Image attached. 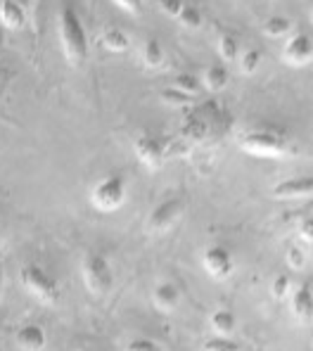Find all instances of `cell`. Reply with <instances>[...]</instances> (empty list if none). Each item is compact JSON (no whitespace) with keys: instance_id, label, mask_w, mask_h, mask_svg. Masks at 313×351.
Masks as SVG:
<instances>
[{"instance_id":"cell-1","label":"cell","mask_w":313,"mask_h":351,"mask_svg":"<svg viewBox=\"0 0 313 351\" xmlns=\"http://www.w3.org/2000/svg\"><path fill=\"white\" fill-rule=\"evenodd\" d=\"M58 27H60V45H62L66 62L71 66H81L88 60V50H90L88 31H86L79 12H76V8L71 3L62 5L58 17Z\"/></svg>"},{"instance_id":"cell-2","label":"cell","mask_w":313,"mask_h":351,"mask_svg":"<svg viewBox=\"0 0 313 351\" xmlns=\"http://www.w3.org/2000/svg\"><path fill=\"white\" fill-rule=\"evenodd\" d=\"M238 147L249 157L259 159H285L295 154V145L282 131L275 128H254L238 138Z\"/></svg>"},{"instance_id":"cell-3","label":"cell","mask_w":313,"mask_h":351,"mask_svg":"<svg viewBox=\"0 0 313 351\" xmlns=\"http://www.w3.org/2000/svg\"><path fill=\"white\" fill-rule=\"evenodd\" d=\"M126 202V178L121 173H110L100 178L90 190V204L102 214L119 211Z\"/></svg>"},{"instance_id":"cell-4","label":"cell","mask_w":313,"mask_h":351,"mask_svg":"<svg viewBox=\"0 0 313 351\" xmlns=\"http://www.w3.org/2000/svg\"><path fill=\"white\" fill-rule=\"evenodd\" d=\"M19 280H22L24 290L38 302L55 304L60 299V282L58 278H53V273H48L43 266H36V263H27L19 271Z\"/></svg>"},{"instance_id":"cell-5","label":"cell","mask_w":313,"mask_h":351,"mask_svg":"<svg viewBox=\"0 0 313 351\" xmlns=\"http://www.w3.org/2000/svg\"><path fill=\"white\" fill-rule=\"evenodd\" d=\"M84 280L88 285V290L93 294H105L110 292V287L114 285V271H112L110 261L100 252H90L84 259Z\"/></svg>"},{"instance_id":"cell-6","label":"cell","mask_w":313,"mask_h":351,"mask_svg":"<svg viewBox=\"0 0 313 351\" xmlns=\"http://www.w3.org/2000/svg\"><path fill=\"white\" fill-rule=\"evenodd\" d=\"M280 58L287 66H295V69L309 66L313 62V38L309 34H304V31L290 34L280 50Z\"/></svg>"},{"instance_id":"cell-7","label":"cell","mask_w":313,"mask_h":351,"mask_svg":"<svg viewBox=\"0 0 313 351\" xmlns=\"http://www.w3.org/2000/svg\"><path fill=\"white\" fill-rule=\"evenodd\" d=\"M133 149H136V157L140 159V164H145L152 171H157L166 159V143L155 133H140L133 143Z\"/></svg>"},{"instance_id":"cell-8","label":"cell","mask_w":313,"mask_h":351,"mask_svg":"<svg viewBox=\"0 0 313 351\" xmlns=\"http://www.w3.org/2000/svg\"><path fill=\"white\" fill-rule=\"evenodd\" d=\"M202 266L214 280H228L235 271V259L230 250L221 245H212L202 252Z\"/></svg>"},{"instance_id":"cell-9","label":"cell","mask_w":313,"mask_h":351,"mask_svg":"<svg viewBox=\"0 0 313 351\" xmlns=\"http://www.w3.org/2000/svg\"><path fill=\"white\" fill-rule=\"evenodd\" d=\"M183 214V202L181 199H164L162 204H157L155 209H152L150 219H147V230L150 233H166V230H171L173 226H176V221L181 219Z\"/></svg>"},{"instance_id":"cell-10","label":"cell","mask_w":313,"mask_h":351,"mask_svg":"<svg viewBox=\"0 0 313 351\" xmlns=\"http://www.w3.org/2000/svg\"><path fill=\"white\" fill-rule=\"evenodd\" d=\"M313 195V176H295V178H285L271 188V197L273 199H301Z\"/></svg>"},{"instance_id":"cell-11","label":"cell","mask_w":313,"mask_h":351,"mask_svg":"<svg viewBox=\"0 0 313 351\" xmlns=\"http://www.w3.org/2000/svg\"><path fill=\"white\" fill-rule=\"evenodd\" d=\"M29 8L27 0H0V24L10 31H22L27 27Z\"/></svg>"},{"instance_id":"cell-12","label":"cell","mask_w":313,"mask_h":351,"mask_svg":"<svg viewBox=\"0 0 313 351\" xmlns=\"http://www.w3.org/2000/svg\"><path fill=\"white\" fill-rule=\"evenodd\" d=\"M290 311L297 321H313V290L306 282L295 285V292L290 297Z\"/></svg>"},{"instance_id":"cell-13","label":"cell","mask_w":313,"mask_h":351,"mask_svg":"<svg viewBox=\"0 0 313 351\" xmlns=\"http://www.w3.org/2000/svg\"><path fill=\"white\" fill-rule=\"evenodd\" d=\"M14 342L24 351H43L45 344H48V335H45V330L40 325L27 323L14 332Z\"/></svg>"},{"instance_id":"cell-14","label":"cell","mask_w":313,"mask_h":351,"mask_svg":"<svg viewBox=\"0 0 313 351\" xmlns=\"http://www.w3.org/2000/svg\"><path fill=\"white\" fill-rule=\"evenodd\" d=\"M181 133H183V138L190 143H204L209 138V133H212V123H209L202 114L192 112V114H188L186 119H183Z\"/></svg>"},{"instance_id":"cell-15","label":"cell","mask_w":313,"mask_h":351,"mask_svg":"<svg viewBox=\"0 0 313 351\" xmlns=\"http://www.w3.org/2000/svg\"><path fill=\"white\" fill-rule=\"evenodd\" d=\"M152 302H155V306L159 311L168 313L181 304V292H178V287L173 285V282H159L155 287V292H152Z\"/></svg>"},{"instance_id":"cell-16","label":"cell","mask_w":313,"mask_h":351,"mask_svg":"<svg viewBox=\"0 0 313 351\" xmlns=\"http://www.w3.org/2000/svg\"><path fill=\"white\" fill-rule=\"evenodd\" d=\"M216 53L218 58L223 62H238L240 60V38L233 34V31H218V38H216Z\"/></svg>"},{"instance_id":"cell-17","label":"cell","mask_w":313,"mask_h":351,"mask_svg":"<svg viewBox=\"0 0 313 351\" xmlns=\"http://www.w3.org/2000/svg\"><path fill=\"white\" fill-rule=\"evenodd\" d=\"M202 84L209 93H223L230 84V74L223 64H209L202 74Z\"/></svg>"},{"instance_id":"cell-18","label":"cell","mask_w":313,"mask_h":351,"mask_svg":"<svg viewBox=\"0 0 313 351\" xmlns=\"http://www.w3.org/2000/svg\"><path fill=\"white\" fill-rule=\"evenodd\" d=\"M100 43L105 50L110 53H126L131 48V38H128L126 31H121L119 27H107L100 34Z\"/></svg>"},{"instance_id":"cell-19","label":"cell","mask_w":313,"mask_h":351,"mask_svg":"<svg viewBox=\"0 0 313 351\" xmlns=\"http://www.w3.org/2000/svg\"><path fill=\"white\" fill-rule=\"evenodd\" d=\"M261 31H264L266 38L278 40V38H287L290 34H295V27H292V19L282 17V14H271L264 22Z\"/></svg>"},{"instance_id":"cell-20","label":"cell","mask_w":313,"mask_h":351,"mask_svg":"<svg viewBox=\"0 0 313 351\" xmlns=\"http://www.w3.org/2000/svg\"><path fill=\"white\" fill-rule=\"evenodd\" d=\"M140 58H142V64H145L147 69H159V66L164 64L166 55H164V48H162V43H159V38L150 36V38L142 43Z\"/></svg>"},{"instance_id":"cell-21","label":"cell","mask_w":313,"mask_h":351,"mask_svg":"<svg viewBox=\"0 0 313 351\" xmlns=\"http://www.w3.org/2000/svg\"><path fill=\"white\" fill-rule=\"evenodd\" d=\"M159 97H162L164 105L176 107V110H186V107H192V105H195V100H197V97H195V95H190V93L181 90V88H176V86L162 88V93H159Z\"/></svg>"},{"instance_id":"cell-22","label":"cell","mask_w":313,"mask_h":351,"mask_svg":"<svg viewBox=\"0 0 313 351\" xmlns=\"http://www.w3.org/2000/svg\"><path fill=\"white\" fill-rule=\"evenodd\" d=\"M209 323H212V330L214 335H233L235 332V313L228 311V308H216V311L212 313V318H209Z\"/></svg>"},{"instance_id":"cell-23","label":"cell","mask_w":313,"mask_h":351,"mask_svg":"<svg viewBox=\"0 0 313 351\" xmlns=\"http://www.w3.org/2000/svg\"><path fill=\"white\" fill-rule=\"evenodd\" d=\"M261 62H264V53H261L259 48H245L242 53H240L238 64L245 76H254L256 71L261 69Z\"/></svg>"},{"instance_id":"cell-24","label":"cell","mask_w":313,"mask_h":351,"mask_svg":"<svg viewBox=\"0 0 313 351\" xmlns=\"http://www.w3.org/2000/svg\"><path fill=\"white\" fill-rule=\"evenodd\" d=\"M292 292H295V282H292L290 276H285V273H280V276H275L273 280H271V297H273L275 302H290Z\"/></svg>"},{"instance_id":"cell-25","label":"cell","mask_w":313,"mask_h":351,"mask_svg":"<svg viewBox=\"0 0 313 351\" xmlns=\"http://www.w3.org/2000/svg\"><path fill=\"white\" fill-rule=\"evenodd\" d=\"M202 351H242V347L233 335H214L202 344Z\"/></svg>"},{"instance_id":"cell-26","label":"cell","mask_w":313,"mask_h":351,"mask_svg":"<svg viewBox=\"0 0 313 351\" xmlns=\"http://www.w3.org/2000/svg\"><path fill=\"white\" fill-rule=\"evenodd\" d=\"M171 86L181 88V90H186V93H190V95H195V97H197V95H199V90L204 88L202 76H195V74H190V71L176 74V79H173V84H171Z\"/></svg>"},{"instance_id":"cell-27","label":"cell","mask_w":313,"mask_h":351,"mask_svg":"<svg viewBox=\"0 0 313 351\" xmlns=\"http://www.w3.org/2000/svg\"><path fill=\"white\" fill-rule=\"evenodd\" d=\"M178 22H181L186 29H192V31H195V29L202 27V12H199V10L195 8V5H188V3H186L183 12L178 14Z\"/></svg>"},{"instance_id":"cell-28","label":"cell","mask_w":313,"mask_h":351,"mask_svg":"<svg viewBox=\"0 0 313 351\" xmlns=\"http://www.w3.org/2000/svg\"><path fill=\"white\" fill-rule=\"evenodd\" d=\"M124 351H164L155 339H147V337H136L126 344Z\"/></svg>"},{"instance_id":"cell-29","label":"cell","mask_w":313,"mask_h":351,"mask_svg":"<svg viewBox=\"0 0 313 351\" xmlns=\"http://www.w3.org/2000/svg\"><path fill=\"white\" fill-rule=\"evenodd\" d=\"M157 3H159V10H162L166 17H173V19H178V14L186 8V0H157Z\"/></svg>"},{"instance_id":"cell-30","label":"cell","mask_w":313,"mask_h":351,"mask_svg":"<svg viewBox=\"0 0 313 351\" xmlns=\"http://www.w3.org/2000/svg\"><path fill=\"white\" fill-rule=\"evenodd\" d=\"M287 263H290L292 268H304L306 263V254L301 247H290V252H287Z\"/></svg>"},{"instance_id":"cell-31","label":"cell","mask_w":313,"mask_h":351,"mask_svg":"<svg viewBox=\"0 0 313 351\" xmlns=\"http://www.w3.org/2000/svg\"><path fill=\"white\" fill-rule=\"evenodd\" d=\"M299 237H301V242H304V245L313 247V216H309V219L301 221V226H299Z\"/></svg>"},{"instance_id":"cell-32","label":"cell","mask_w":313,"mask_h":351,"mask_svg":"<svg viewBox=\"0 0 313 351\" xmlns=\"http://www.w3.org/2000/svg\"><path fill=\"white\" fill-rule=\"evenodd\" d=\"M114 5H119L121 10L131 14H140L142 12V0H114Z\"/></svg>"},{"instance_id":"cell-33","label":"cell","mask_w":313,"mask_h":351,"mask_svg":"<svg viewBox=\"0 0 313 351\" xmlns=\"http://www.w3.org/2000/svg\"><path fill=\"white\" fill-rule=\"evenodd\" d=\"M3 278H5V271H3V266H0V287H3Z\"/></svg>"},{"instance_id":"cell-34","label":"cell","mask_w":313,"mask_h":351,"mask_svg":"<svg viewBox=\"0 0 313 351\" xmlns=\"http://www.w3.org/2000/svg\"><path fill=\"white\" fill-rule=\"evenodd\" d=\"M0 250H3V226H0Z\"/></svg>"},{"instance_id":"cell-35","label":"cell","mask_w":313,"mask_h":351,"mask_svg":"<svg viewBox=\"0 0 313 351\" xmlns=\"http://www.w3.org/2000/svg\"><path fill=\"white\" fill-rule=\"evenodd\" d=\"M311 24H313V5H311Z\"/></svg>"}]
</instances>
